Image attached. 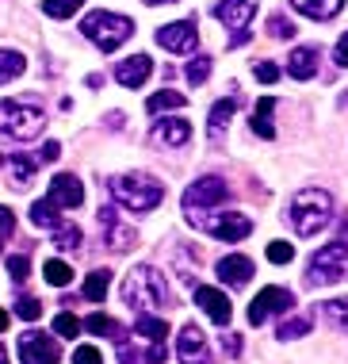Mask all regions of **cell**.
<instances>
[{
	"instance_id": "cell-31",
	"label": "cell",
	"mask_w": 348,
	"mask_h": 364,
	"mask_svg": "<svg viewBox=\"0 0 348 364\" xmlns=\"http://www.w3.org/2000/svg\"><path fill=\"white\" fill-rule=\"evenodd\" d=\"M107 284H112V272L107 269H96V272H88V280H85V295L92 303H104V295H107Z\"/></svg>"
},
{
	"instance_id": "cell-41",
	"label": "cell",
	"mask_w": 348,
	"mask_h": 364,
	"mask_svg": "<svg viewBox=\"0 0 348 364\" xmlns=\"http://www.w3.org/2000/svg\"><path fill=\"white\" fill-rule=\"evenodd\" d=\"M8 277H12L16 284H23L27 277H31V257H8Z\"/></svg>"
},
{
	"instance_id": "cell-14",
	"label": "cell",
	"mask_w": 348,
	"mask_h": 364,
	"mask_svg": "<svg viewBox=\"0 0 348 364\" xmlns=\"http://www.w3.org/2000/svg\"><path fill=\"white\" fill-rule=\"evenodd\" d=\"M99 226H104V238H107V245H112V250H119V253L134 250V242H138L134 226L119 223L115 208H99Z\"/></svg>"
},
{
	"instance_id": "cell-11",
	"label": "cell",
	"mask_w": 348,
	"mask_h": 364,
	"mask_svg": "<svg viewBox=\"0 0 348 364\" xmlns=\"http://www.w3.org/2000/svg\"><path fill=\"white\" fill-rule=\"evenodd\" d=\"M199 230L214 234V238H222V242H241V238H249V230H253V223H249V215L226 211V215H214V219L207 215Z\"/></svg>"
},
{
	"instance_id": "cell-20",
	"label": "cell",
	"mask_w": 348,
	"mask_h": 364,
	"mask_svg": "<svg viewBox=\"0 0 348 364\" xmlns=\"http://www.w3.org/2000/svg\"><path fill=\"white\" fill-rule=\"evenodd\" d=\"M287 73H291L295 81H310V77L317 73V50L314 46H298V50H291V58H287Z\"/></svg>"
},
{
	"instance_id": "cell-47",
	"label": "cell",
	"mask_w": 348,
	"mask_h": 364,
	"mask_svg": "<svg viewBox=\"0 0 348 364\" xmlns=\"http://www.w3.org/2000/svg\"><path fill=\"white\" fill-rule=\"evenodd\" d=\"M58 157H62V146H58V142H46V146H43V161H58Z\"/></svg>"
},
{
	"instance_id": "cell-19",
	"label": "cell",
	"mask_w": 348,
	"mask_h": 364,
	"mask_svg": "<svg viewBox=\"0 0 348 364\" xmlns=\"http://www.w3.org/2000/svg\"><path fill=\"white\" fill-rule=\"evenodd\" d=\"M187 139H192V123L187 119H157L153 123V142H161V146H168V150H176V146H184Z\"/></svg>"
},
{
	"instance_id": "cell-6",
	"label": "cell",
	"mask_w": 348,
	"mask_h": 364,
	"mask_svg": "<svg viewBox=\"0 0 348 364\" xmlns=\"http://www.w3.org/2000/svg\"><path fill=\"white\" fill-rule=\"evenodd\" d=\"M226 196H230V188H226L222 176H199V181L187 184V192H184V219L192 226H199L211 215L214 203H222Z\"/></svg>"
},
{
	"instance_id": "cell-15",
	"label": "cell",
	"mask_w": 348,
	"mask_h": 364,
	"mask_svg": "<svg viewBox=\"0 0 348 364\" xmlns=\"http://www.w3.org/2000/svg\"><path fill=\"white\" fill-rule=\"evenodd\" d=\"M214 277L222 284H230V288H245V284L253 280V261H249L245 253H230V257H222L214 264Z\"/></svg>"
},
{
	"instance_id": "cell-8",
	"label": "cell",
	"mask_w": 348,
	"mask_h": 364,
	"mask_svg": "<svg viewBox=\"0 0 348 364\" xmlns=\"http://www.w3.org/2000/svg\"><path fill=\"white\" fill-rule=\"evenodd\" d=\"M253 16H256V0H218L214 4V19H222V23L234 31L230 46L249 43V19Z\"/></svg>"
},
{
	"instance_id": "cell-32",
	"label": "cell",
	"mask_w": 348,
	"mask_h": 364,
	"mask_svg": "<svg viewBox=\"0 0 348 364\" xmlns=\"http://www.w3.org/2000/svg\"><path fill=\"white\" fill-rule=\"evenodd\" d=\"M211 58H207V54H195L192 58V62H187V70H184V77H187V85H203L207 81V77H211Z\"/></svg>"
},
{
	"instance_id": "cell-17",
	"label": "cell",
	"mask_w": 348,
	"mask_h": 364,
	"mask_svg": "<svg viewBox=\"0 0 348 364\" xmlns=\"http://www.w3.org/2000/svg\"><path fill=\"white\" fill-rule=\"evenodd\" d=\"M195 303L203 307L207 318L218 322V326H226V322H230V314H234L230 299H226V291H218V288H195Z\"/></svg>"
},
{
	"instance_id": "cell-30",
	"label": "cell",
	"mask_w": 348,
	"mask_h": 364,
	"mask_svg": "<svg viewBox=\"0 0 348 364\" xmlns=\"http://www.w3.org/2000/svg\"><path fill=\"white\" fill-rule=\"evenodd\" d=\"M134 326H138V333H142V338H149V341H165L168 338V322L165 318H153V314H138V322H134Z\"/></svg>"
},
{
	"instance_id": "cell-38",
	"label": "cell",
	"mask_w": 348,
	"mask_h": 364,
	"mask_svg": "<svg viewBox=\"0 0 348 364\" xmlns=\"http://www.w3.org/2000/svg\"><path fill=\"white\" fill-rule=\"evenodd\" d=\"M16 314H19V318H27V322H35L38 314H43V303H38L35 295H19V299H16Z\"/></svg>"
},
{
	"instance_id": "cell-16",
	"label": "cell",
	"mask_w": 348,
	"mask_h": 364,
	"mask_svg": "<svg viewBox=\"0 0 348 364\" xmlns=\"http://www.w3.org/2000/svg\"><path fill=\"white\" fill-rule=\"evenodd\" d=\"M50 200L62 203V208H81V203H85L81 181H77L73 173H58L54 181H50Z\"/></svg>"
},
{
	"instance_id": "cell-25",
	"label": "cell",
	"mask_w": 348,
	"mask_h": 364,
	"mask_svg": "<svg viewBox=\"0 0 348 364\" xmlns=\"http://www.w3.org/2000/svg\"><path fill=\"white\" fill-rule=\"evenodd\" d=\"M322 318L330 322L333 330L348 333V295H341V299H330V303H322Z\"/></svg>"
},
{
	"instance_id": "cell-7",
	"label": "cell",
	"mask_w": 348,
	"mask_h": 364,
	"mask_svg": "<svg viewBox=\"0 0 348 364\" xmlns=\"http://www.w3.org/2000/svg\"><path fill=\"white\" fill-rule=\"evenodd\" d=\"M348 272V242H333L325 250H317L310 257V269H306V280L310 284H333Z\"/></svg>"
},
{
	"instance_id": "cell-39",
	"label": "cell",
	"mask_w": 348,
	"mask_h": 364,
	"mask_svg": "<svg viewBox=\"0 0 348 364\" xmlns=\"http://www.w3.org/2000/svg\"><path fill=\"white\" fill-rule=\"evenodd\" d=\"M54 333H62V338H77V333H81V318H77V314H58L54 318Z\"/></svg>"
},
{
	"instance_id": "cell-1",
	"label": "cell",
	"mask_w": 348,
	"mask_h": 364,
	"mask_svg": "<svg viewBox=\"0 0 348 364\" xmlns=\"http://www.w3.org/2000/svg\"><path fill=\"white\" fill-rule=\"evenodd\" d=\"M330 219H333V196L325 188H303L291 200V211H287V223L303 238H314L317 230H325Z\"/></svg>"
},
{
	"instance_id": "cell-29",
	"label": "cell",
	"mask_w": 348,
	"mask_h": 364,
	"mask_svg": "<svg viewBox=\"0 0 348 364\" xmlns=\"http://www.w3.org/2000/svg\"><path fill=\"white\" fill-rule=\"evenodd\" d=\"M173 107H184V92H173V88H165V92H153L146 100V112L157 115V112H173Z\"/></svg>"
},
{
	"instance_id": "cell-9",
	"label": "cell",
	"mask_w": 348,
	"mask_h": 364,
	"mask_svg": "<svg viewBox=\"0 0 348 364\" xmlns=\"http://www.w3.org/2000/svg\"><path fill=\"white\" fill-rule=\"evenodd\" d=\"M19 360L23 364H58L62 360V346L43 330H27L19 338Z\"/></svg>"
},
{
	"instance_id": "cell-48",
	"label": "cell",
	"mask_w": 348,
	"mask_h": 364,
	"mask_svg": "<svg viewBox=\"0 0 348 364\" xmlns=\"http://www.w3.org/2000/svg\"><path fill=\"white\" fill-rule=\"evenodd\" d=\"M226 353H234V357L241 353V338L237 333H226Z\"/></svg>"
},
{
	"instance_id": "cell-45",
	"label": "cell",
	"mask_w": 348,
	"mask_h": 364,
	"mask_svg": "<svg viewBox=\"0 0 348 364\" xmlns=\"http://www.w3.org/2000/svg\"><path fill=\"white\" fill-rule=\"evenodd\" d=\"M12 226H16V215L8 211V208H0V238H8V234H12Z\"/></svg>"
},
{
	"instance_id": "cell-40",
	"label": "cell",
	"mask_w": 348,
	"mask_h": 364,
	"mask_svg": "<svg viewBox=\"0 0 348 364\" xmlns=\"http://www.w3.org/2000/svg\"><path fill=\"white\" fill-rule=\"evenodd\" d=\"M291 257H295V245L291 242H272V245H268V261H272V264H287Z\"/></svg>"
},
{
	"instance_id": "cell-51",
	"label": "cell",
	"mask_w": 348,
	"mask_h": 364,
	"mask_svg": "<svg viewBox=\"0 0 348 364\" xmlns=\"http://www.w3.org/2000/svg\"><path fill=\"white\" fill-rule=\"evenodd\" d=\"M0 364H8V353H4V346H0Z\"/></svg>"
},
{
	"instance_id": "cell-4",
	"label": "cell",
	"mask_w": 348,
	"mask_h": 364,
	"mask_svg": "<svg viewBox=\"0 0 348 364\" xmlns=\"http://www.w3.org/2000/svg\"><path fill=\"white\" fill-rule=\"evenodd\" d=\"M81 35L88 43H96L104 54H112L134 35V23L126 16H115V12H88L81 19Z\"/></svg>"
},
{
	"instance_id": "cell-46",
	"label": "cell",
	"mask_w": 348,
	"mask_h": 364,
	"mask_svg": "<svg viewBox=\"0 0 348 364\" xmlns=\"http://www.w3.org/2000/svg\"><path fill=\"white\" fill-rule=\"evenodd\" d=\"M333 58H337V65H344V70H348V31L341 35V43H337V50H333Z\"/></svg>"
},
{
	"instance_id": "cell-42",
	"label": "cell",
	"mask_w": 348,
	"mask_h": 364,
	"mask_svg": "<svg viewBox=\"0 0 348 364\" xmlns=\"http://www.w3.org/2000/svg\"><path fill=\"white\" fill-rule=\"evenodd\" d=\"M268 35H272V38H291L295 35V23L287 16H272V19H268Z\"/></svg>"
},
{
	"instance_id": "cell-44",
	"label": "cell",
	"mask_w": 348,
	"mask_h": 364,
	"mask_svg": "<svg viewBox=\"0 0 348 364\" xmlns=\"http://www.w3.org/2000/svg\"><path fill=\"white\" fill-rule=\"evenodd\" d=\"M256 81H264V85H272V81H280V70H276V65L272 62H261V65H256Z\"/></svg>"
},
{
	"instance_id": "cell-35",
	"label": "cell",
	"mask_w": 348,
	"mask_h": 364,
	"mask_svg": "<svg viewBox=\"0 0 348 364\" xmlns=\"http://www.w3.org/2000/svg\"><path fill=\"white\" fill-rule=\"evenodd\" d=\"M310 333V318L306 314H298V318H287L280 330H276V338H283V341H295V338H306Z\"/></svg>"
},
{
	"instance_id": "cell-27",
	"label": "cell",
	"mask_w": 348,
	"mask_h": 364,
	"mask_svg": "<svg viewBox=\"0 0 348 364\" xmlns=\"http://www.w3.org/2000/svg\"><path fill=\"white\" fill-rule=\"evenodd\" d=\"M23 70H27V58L19 54V50H0V85L16 81Z\"/></svg>"
},
{
	"instance_id": "cell-12",
	"label": "cell",
	"mask_w": 348,
	"mask_h": 364,
	"mask_svg": "<svg viewBox=\"0 0 348 364\" xmlns=\"http://www.w3.org/2000/svg\"><path fill=\"white\" fill-rule=\"evenodd\" d=\"M157 43H161L165 50H173V54H192L195 43H199L195 23H192V19H176V23H165L161 31H157Z\"/></svg>"
},
{
	"instance_id": "cell-10",
	"label": "cell",
	"mask_w": 348,
	"mask_h": 364,
	"mask_svg": "<svg viewBox=\"0 0 348 364\" xmlns=\"http://www.w3.org/2000/svg\"><path fill=\"white\" fill-rule=\"evenodd\" d=\"M291 307H295V295L287 288H264L253 303H249V322H253V326H264L272 314H287Z\"/></svg>"
},
{
	"instance_id": "cell-28",
	"label": "cell",
	"mask_w": 348,
	"mask_h": 364,
	"mask_svg": "<svg viewBox=\"0 0 348 364\" xmlns=\"http://www.w3.org/2000/svg\"><path fill=\"white\" fill-rule=\"evenodd\" d=\"M272 107H276V100L272 96H264L261 104H256V115H253V134H261V139H276V127H272Z\"/></svg>"
},
{
	"instance_id": "cell-18",
	"label": "cell",
	"mask_w": 348,
	"mask_h": 364,
	"mask_svg": "<svg viewBox=\"0 0 348 364\" xmlns=\"http://www.w3.org/2000/svg\"><path fill=\"white\" fill-rule=\"evenodd\" d=\"M149 73H153V62H149L146 54H134V58H126V62L115 65V81L126 85V88H142Z\"/></svg>"
},
{
	"instance_id": "cell-22",
	"label": "cell",
	"mask_w": 348,
	"mask_h": 364,
	"mask_svg": "<svg viewBox=\"0 0 348 364\" xmlns=\"http://www.w3.org/2000/svg\"><path fill=\"white\" fill-rule=\"evenodd\" d=\"M161 360H165V346H161V341H149L146 353L131 349L126 341H123V349H119V364H161Z\"/></svg>"
},
{
	"instance_id": "cell-21",
	"label": "cell",
	"mask_w": 348,
	"mask_h": 364,
	"mask_svg": "<svg viewBox=\"0 0 348 364\" xmlns=\"http://www.w3.org/2000/svg\"><path fill=\"white\" fill-rule=\"evenodd\" d=\"M291 8L310 19H333L344 8V0H291Z\"/></svg>"
},
{
	"instance_id": "cell-50",
	"label": "cell",
	"mask_w": 348,
	"mask_h": 364,
	"mask_svg": "<svg viewBox=\"0 0 348 364\" xmlns=\"http://www.w3.org/2000/svg\"><path fill=\"white\" fill-rule=\"evenodd\" d=\"M146 4L153 8V4H176V0H146Z\"/></svg>"
},
{
	"instance_id": "cell-37",
	"label": "cell",
	"mask_w": 348,
	"mask_h": 364,
	"mask_svg": "<svg viewBox=\"0 0 348 364\" xmlns=\"http://www.w3.org/2000/svg\"><path fill=\"white\" fill-rule=\"evenodd\" d=\"M35 169H38V161L35 157H27V154H16L12 157V173H16V184H27L35 176Z\"/></svg>"
},
{
	"instance_id": "cell-26",
	"label": "cell",
	"mask_w": 348,
	"mask_h": 364,
	"mask_svg": "<svg viewBox=\"0 0 348 364\" xmlns=\"http://www.w3.org/2000/svg\"><path fill=\"white\" fill-rule=\"evenodd\" d=\"M85 330L96 333V338H112V341H123V338H126L123 326H119L115 318H107V314H92V318L85 322Z\"/></svg>"
},
{
	"instance_id": "cell-43",
	"label": "cell",
	"mask_w": 348,
	"mask_h": 364,
	"mask_svg": "<svg viewBox=\"0 0 348 364\" xmlns=\"http://www.w3.org/2000/svg\"><path fill=\"white\" fill-rule=\"evenodd\" d=\"M73 364H104V353L92 349V346H81L73 353Z\"/></svg>"
},
{
	"instance_id": "cell-5",
	"label": "cell",
	"mask_w": 348,
	"mask_h": 364,
	"mask_svg": "<svg viewBox=\"0 0 348 364\" xmlns=\"http://www.w3.org/2000/svg\"><path fill=\"white\" fill-rule=\"evenodd\" d=\"M46 127V115L43 107L31 104V100H0V134L16 142H27L35 134H43Z\"/></svg>"
},
{
	"instance_id": "cell-13",
	"label": "cell",
	"mask_w": 348,
	"mask_h": 364,
	"mask_svg": "<svg viewBox=\"0 0 348 364\" xmlns=\"http://www.w3.org/2000/svg\"><path fill=\"white\" fill-rule=\"evenodd\" d=\"M176 357H180V364H211V346H207L203 330L187 322L176 338Z\"/></svg>"
},
{
	"instance_id": "cell-33",
	"label": "cell",
	"mask_w": 348,
	"mask_h": 364,
	"mask_svg": "<svg viewBox=\"0 0 348 364\" xmlns=\"http://www.w3.org/2000/svg\"><path fill=\"white\" fill-rule=\"evenodd\" d=\"M81 4L85 0H43V12L54 16V19H69V16L81 12Z\"/></svg>"
},
{
	"instance_id": "cell-23",
	"label": "cell",
	"mask_w": 348,
	"mask_h": 364,
	"mask_svg": "<svg viewBox=\"0 0 348 364\" xmlns=\"http://www.w3.org/2000/svg\"><path fill=\"white\" fill-rule=\"evenodd\" d=\"M241 107V100L237 96H226V100H218L211 107V139H222V131H226V123H230V115Z\"/></svg>"
},
{
	"instance_id": "cell-34",
	"label": "cell",
	"mask_w": 348,
	"mask_h": 364,
	"mask_svg": "<svg viewBox=\"0 0 348 364\" xmlns=\"http://www.w3.org/2000/svg\"><path fill=\"white\" fill-rule=\"evenodd\" d=\"M81 230L77 226H69V223H62V226H54V245L58 250H81Z\"/></svg>"
},
{
	"instance_id": "cell-3",
	"label": "cell",
	"mask_w": 348,
	"mask_h": 364,
	"mask_svg": "<svg viewBox=\"0 0 348 364\" xmlns=\"http://www.w3.org/2000/svg\"><path fill=\"white\" fill-rule=\"evenodd\" d=\"M168 299V284L157 269L138 264L131 277L123 280V303H131L134 311H149V307H165Z\"/></svg>"
},
{
	"instance_id": "cell-24",
	"label": "cell",
	"mask_w": 348,
	"mask_h": 364,
	"mask_svg": "<svg viewBox=\"0 0 348 364\" xmlns=\"http://www.w3.org/2000/svg\"><path fill=\"white\" fill-rule=\"evenodd\" d=\"M31 223H35V226H46V230L62 226V203H54V200L31 203Z\"/></svg>"
},
{
	"instance_id": "cell-49",
	"label": "cell",
	"mask_w": 348,
	"mask_h": 364,
	"mask_svg": "<svg viewBox=\"0 0 348 364\" xmlns=\"http://www.w3.org/2000/svg\"><path fill=\"white\" fill-rule=\"evenodd\" d=\"M8 330V311H0V333Z\"/></svg>"
},
{
	"instance_id": "cell-36",
	"label": "cell",
	"mask_w": 348,
	"mask_h": 364,
	"mask_svg": "<svg viewBox=\"0 0 348 364\" xmlns=\"http://www.w3.org/2000/svg\"><path fill=\"white\" fill-rule=\"evenodd\" d=\"M43 277L54 284V288H65V284L73 280V269H69L65 261H46V264H43Z\"/></svg>"
},
{
	"instance_id": "cell-2",
	"label": "cell",
	"mask_w": 348,
	"mask_h": 364,
	"mask_svg": "<svg viewBox=\"0 0 348 364\" xmlns=\"http://www.w3.org/2000/svg\"><path fill=\"white\" fill-rule=\"evenodd\" d=\"M112 196H115V203H123L126 211H134V215H146V211H153L157 203L165 200V188H161V181H153V176H146V173H123V176H112Z\"/></svg>"
}]
</instances>
